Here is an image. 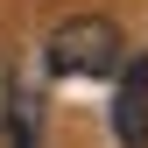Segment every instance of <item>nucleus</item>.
I'll use <instances>...</instances> for the list:
<instances>
[{"label": "nucleus", "mask_w": 148, "mask_h": 148, "mask_svg": "<svg viewBox=\"0 0 148 148\" xmlns=\"http://www.w3.org/2000/svg\"><path fill=\"white\" fill-rule=\"evenodd\" d=\"M49 71L57 78H106L120 71V28L106 14H78L49 35Z\"/></svg>", "instance_id": "f257e3e1"}, {"label": "nucleus", "mask_w": 148, "mask_h": 148, "mask_svg": "<svg viewBox=\"0 0 148 148\" xmlns=\"http://www.w3.org/2000/svg\"><path fill=\"white\" fill-rule=\"evenodd\" d=\"M113 134H120L127 148H148V57L127 64V78H120V92H113Z\"/></svg>", "instance_id": "f03ea898"}, {"label": "nucleus", "mask_w": 148, "mask_h": 148, "mask_svg": "<svg viewBox=\"0 0 148 148\" xmlns=\"http://www.w3.org/2000/svg\"><path fill=\"white\" fill-rule=\"evenodd\" d=\"M14 92H21L14 85V64L0 57V134H7V120H14Z\"/></svg>", "instance_id": "7ed1b4c3"}]
</instances>
